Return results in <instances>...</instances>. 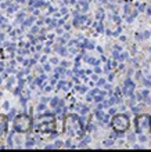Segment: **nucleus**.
Returning <instances> with one entry per match:
<instances>
[]
</instances>
